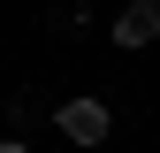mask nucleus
Returning <instances> with one entry per match:
<instances>
[{"label":"nucleus","instance_id":"f03ea898","mask_svg":"<svg viewBox=\"0 0 160 153\" xmlns=\"http://www.w3.org/2000/svg\"><path fill=\"white\" fill-rule=\"evenodd\" d=\"M107 38H114L122 54H137V46H152V38H160V0H130V8L114 15V23H107Z\"/></svg>","mask_w":160,"mask_h":153},{"label":"nucleus","instance_id":"7ed1b4c3","mask_svg":"<svg viewBox=\"0 0 160 153\" xmlns=\"http://www.w3.org/2000/svg\"><path fill=\"white\" fill-rule=\"evenodd\" d=\"M0 153H31V145H23V138H0Z\"/></svg>","mask_w":160,"mask_h":153},{"label":"nucleus","instance_id":"f257e3e1","mask_svg":"<svg viewBox=\"0 0 160 153\" xmlns=\"http://www.w3.org/2000/svg\"><path fill=\"white\" fill-rule=\"evenodd\" d=\"M53 123H61L69 145H107L114 115H107V100H61V107H53Z\"/></svg>","mask_w":160,"mask_h":153}]
</instances>
